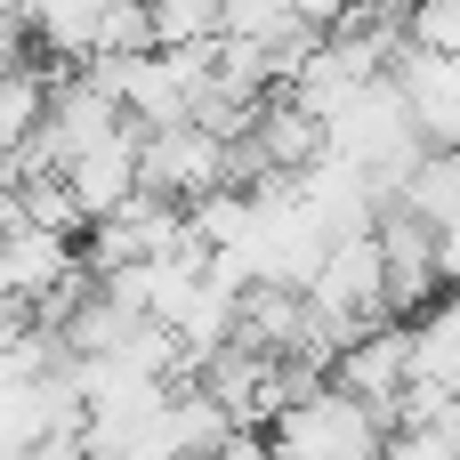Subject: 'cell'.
Returning <instances> with one entry per match:
<instances>
[{
  "mask_svg": "<svg viewBox=\"0 0 460 460\" xmlns=\"http://www.w3.org/2000/svg\"><path fill=\"white\" fill-rule=\"evenodd\" d=\"M73 275H89V251H81L73 234H49V226L8 218V243H0V291H8V307H16V315L49 307Z\"/></svg>",
  "mask_w": 460,
  "mask_h": 460,
  "instance_id": "3957f363",
  "label": "cell"
},
{
  "mask_svg": "<svg viewBox=\"0 0 460 460\" xmlns=\"http://www.w3.org/2000/svg\"><path fill=\"white\" fill-rule=\"evenodd\" d=\"M396 89L429 137V154H453L460 146V57H437V49H404L396 65Z\"/></svg>",
  "mask_w": 460,
  "mask_h": 460,
  "instance_id": "5b68a950",
  "label": "cell"
},
{
  "mask_svg": "<svg viewBox=\"0 0 460 460\" xmlns=\"http://www.w3.org/2000/svg\"><path fill=\"white\" fill-rule=\"evenodd\" d=\"M234 186V146H218L202 121H178V129H146V194L194 210L210 194Z\"/></svg>",
  "mask_w": 460,
  "mask_h": 460,
  "instance_id": "7a4b0ae2",
  "label": "cell"
},
{
  "mask_svg": "<svg viewBox=\"0 0 460 460\" xmlns=\"http://www.w3.org/2000/svg\"><path fill=\"white\" fill-rule=\"evenodd\" d=\"M412 49H437V57H460V0H412Z\"/></svg>",
  "mask_w": 460,
  "mask_h": 460,
  "instance_id": "ba28073f",
  "label": "cell"
},
{
  "mask_svg": "<svg viewBox=\"0 0 460 460\" xmlns=\"http://www.w3.org/2000/svg\"><path fill=\"white\" fill-rule=\"evenodd\" d=\"M332 380L348 388V396H364L388 429H396V404L412 396V380H420V348H412V323H380V332H364L340 364H332Z\"/></svg>",
  "mask_w": 460,
  "mask_h": 460,
  "instance_id": "277c9868",
  "label": "cell"
},
{
  "mask_svg": "<svg viewBox=\"0 0 460 460\" xmlns=\"http://www.w3.org/2000/svg\"><path fill=\"white\" fill-rule=\"evenodd\" d=\"M162 49H210L226 40V0H146Z\"/></svg>",
  "mask_w": 460,
  "mask_h": 460,
  "instance_id": "52a82bcc",
  "label": "cell"
},
{
  "mask_svg": "<svg viewBox=\"0 0 460 460\" xmlns=\"http://www.w3.org/2000/svg\"><path fill=\"white\" fill-rule=\"evenodd\" d=\"M388 437H396V429H388L364 396H348L340 380H332L323 396L291 404V412L267 429L275 460H388Z\"/></svg>",
  "mask_w": 460,
  "mask_h": 460,
  "instance_id": "6da1fadb",
  "label": "cell"
},
{
  "mask_svg": "<svg viewBox=\"0 0 460 460\" xmlns=\"http://www.w3.org/2000/svg\"><path fill=\"white\" fill-rule=\"evenodd\" d=\"M412 348H420V380H437V388L460 396V291L437 299V307L412 323Z\"/></svg>",
  "mask_w": 460,
  "mask_h": 460,
  "instance_id": "8992f818",
  "label": "cell"
},
{
  "mask_svg": "<svg viewBox=\"0 0 460 460\" xmlns=\"http://www.w3.org/2000/svg\"><path fill=\"white\" fill-rule=\"evenodd\" d=\"M283 8H291L299 24H315V32H340V24H348L364 0H283Z\"/></svg>",
  "mask_w": 460,
  "mask_h": 460,
  "instance_id": "9c48e42d",
  "label": "cell"
}]
</instances>
